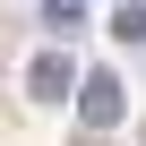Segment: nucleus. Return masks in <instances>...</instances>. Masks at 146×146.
Instances as JSON below:
<instances>
[{
  "label": "nucleus",
  "instance_id": "nucleus-2",
  "mask_svg": "<svg viewBox=\"0 0 146 146\" xmlns=\"http://www.w3.org/2000/svg\"><path fill=\"white\" fill-rule=\"evenodd\" d=\"M26 95H35V103L78 95V69H69V52H35V60H26Z\"/></svg>",
  "mask_w": 146,
  "mask_h": 146
},
{
  "label": "nucleus",
  "instance_id": "nucleus-1",
  "mask_svg": "<svg viewBox=\"0 0 146 146\" xmlns=\"http://www.w3.org/2000/svg\"><path fill=\"white\" fill-rule=\"evenodd\" d=\"M120 112H129V86L112 78V69L78 78V120H86V129H120Z\"/></svg>",
  "mask_w": 146,
  "mask_h": 146
},
{
  "label": "nucleus",
  "instance_id": "nucleus-4",
  "mask_svg": "<svg viewBox=\"0 0 146 146\" xmlns=\"http://www.w3.org/2000/svg\"><path fill=\"white\" fill-rule=\"evenodd\" d=\"M112 35H120V43H146V0H129V9H112Z\"/></svg>",
  "mask_w": 146,
  "mask_h": 146
},
{
  "label": "nucleus",
  "instance_id": "nucleus-3",
  "mask_svg": "<svg viewBox=\"0 0 146 146\" xmlns=\"http://www.w3.org/2000/svg\"><path fill=\"white\" fill-rule=\"evenodd\" d=\"M43 26H52V35H78V26H86V0H43Z\"/></svg>",
  "mask_w": 146,
  "mask_h": 146
}]
</instances>
